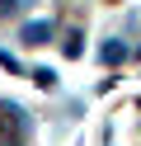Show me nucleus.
Here are the masks:
<instances>
[{
	"label": "nucleus",
	"mask_w": 141,
	"mask_h": 146,
	"mask_svg": "<svg viewBox=\"0 0 141 146\" xmlns=\"http://www.w3.org/2000/svg\"><path fill=\"white\" fill-rule=\"evenodd\" d=\"M24 5H28V0H0V19H5V14H19Z\"/></svg>",
	"instance_id": "3"
},
{
	"label": "nucleus",
	"mask_w": 141,
	"mask_h": 146,
	"mask_svg": "<svg viewBox=\"0 0 141 146\" xmlns=\"http://www.w3.org/2000/svg\"><path fill=\"white\" fill-rule=\"evenodd\" d=\"M122 57H127L122 42H103V61H122Z\"/></svg>",
	"instance_id": "2"
},
{
	"label": "nucleus",
	"mask_w": 141,
	"mask_h": 146,
	"mask_svg": "<svg viewBox=\"0 0 141 146\" xmlns=\"http://www.w3.org/2000/svg\"><path fill=\"white\" fill-rule=\"evenodd\" d=\"M47 38H52V19H33V24H24V42H28V47H42Z\"/></svg>",
	"instance_id": "1"
},
{
	"label": "nucleus",
	"mask_w": 141,
	"mask_h": 146,
	"mask_svg": "<svg viewBox=\"0 0 141 146\" xmlns=\"http://www.w3.org/2000/svg\"><path fill=\"white\" fill-rule=\"evenodd\" d=\"M0 66H9V71H19V57H9V52L0 47Z\"/></svg>",
	"instance_id": "4"
}]
</instances>
